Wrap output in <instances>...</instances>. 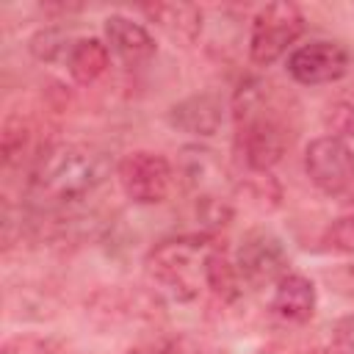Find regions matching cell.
Instances as JSON below:
<instances>
[{"label": "cell", "mask_w": 354, "mask_h": 354, "mask_svg": "<svg viewBox=\"0 0 354 354\" xmlns=\"http://www.w3.org/2000/svg\"><path fill=\"white\" fill-rule=\"evenodd\" d=\"M205 288H210V293L221 301H235L243 293V282L238 277L235 260H230L218 246L205 260Z\"/></svg>", "instance_id": "obj_16"}, {"label": "cell", "mask_w": 354, "mask_h": 354, "mask_svg": "<svg viewBox=\"0 0 354 354\" xmlns=\"http://www.w3.org/2000/svg\"><path fill=\"white\" fill-rule=\"evenodd\" d=\"M0 354H75L72 346L53 335H14L6 337Z\"/></svg>", "instance_id": "obj_19"}, {"label": "cell", "mask_w": 354, "mask_h": 354, "mask_svg": "<svg viewBox=\"0 0 354 354\" xmlns=\"http://www.w3.org/2000/svg\"><path fill=\"white\" fill-rule=\"evenodd\" d=\"M348 271H351V277H354V266H351V268H348Z\"/></svg>", "instance_id": "obj_26"}, {"label": "cell", "mask_w": 354, "mask_h": 354, "mask_svg": "<svg viewBox=\"0 0 354 354\" xmlns=\"http://www.w3.org/2000/svg\"><path fill=\"white\" fill-rule=\"evenodd\" d=\"M108 64H111V50L97 36L75 39V44L66 55V69L77 86H91L94 80H100L105 75Z\"/></svg>", "instance_id": "obj_15"}, {"label": "cell", "mask_w": 354, "mask_h": 354, "mask_svg": "<svg viewBox=\"0 0 354 354\" xmlns=\"http://www.w3.org/2000/svg\"><path fill=\"white\" fill-rule=\"evenodd\" d=\"M304 33V14L296 3H268L263 6L249 30V58L257 66H271L279 61L296 39Z\"/></svg>", "instance_id": "obj_6"}, {"label": "cell", "mask_w": 354, "mask_h": 354, "mask_svg": "<svg viewBox=\"0 0 354 354\" xmlns=\"http://www.w3.org/2000/svg\"><path fill=\"white\" fill-rule=\"evenodd\" d=\"M285 66H288V75L296 83H301V86H321V83L340 80L348 72V66H351V55L337 41L315 39L310 44H301V47L290 50Z\"/></svg>", "instance_id": "obj_9"}, {"label": "cell", "mask_w": 354, "mask_h": 354, "mask_svg": "<svg viewBox=\"0 0 354 354\" xmlns=\"http://www.w3.org/2000/svg\"><path fill=\"white\" fill-rule=\"evenodd\" d=\"M329 348H332V354H354V313H348L332 324Z\"/></svg>", "instance_id": "obj_23"}, {"label": "cell", "mask_w": 354, "mask_h": 354, "mask_svg": "<svg viewBox=\"0 0 354 354\" xmlns=\"http://www.w3.org/2000/svg\"><path fill=\"white\" fill-rule=\"evenodd\" d=\"M102 30H105L108 50H113L124 64H144V61H149L155 55L152 33L141 22H136V19L124 17V14H111L105 19Z\"/></svg>", "instance_id": "obj_11"}, {"label": "cell", "mask_w": 354, "mask_h": 354, "mask_svg": "<svg viewBox=\"0 0 354 354\" xmlns=\"http://www.w3.org/2000/svg\"><path fill=\"white\" fill-rule=\"evenodd\" d=\"M116 177L124 196L136 205H158L174 185V166L152 149H133L116 163Z\"/></svg>", "instance_id": "obj_7"}, {"label": "cell", "mask_w": 354, "mask_h": 354, "mask_svg": "<svg viewBox=\"0 0 354 354\" xmlns=\"http://www.w3.org/2000/svg\"><path fill=\"white\" fill-rule=\"evenodd\" d=\"M313 354H332V348L329 351H313Z\"/></svg>", "instance_id": "obj_25"}, {"label": "cell", "mask_w": 354, "mask_h": 354, "mask_svg": "<svg viewBox=\"0 0 354 354\" xmlns=\"http://www.w3.org/2000/svg\"><path fill=\"white\" fill-rule=\"evenodd\" d=\"M196 218L205 230H218V227L230 224L232 207L218 194H205V196H196Z\"/></svg>", "instance_id": "obj_20"}, {"label": "cell", "mask_w": 354, "mask_h": 354, "mask_svg": "<svg viewBox=\"0 0 354 354\" xmlns=\"http://www.w3.org/2000/svg\"><path fill=\"white\" fill-rule=\"evenodd\" d=\"M75 41H69V33L61 28V25H47V28H39L30 39H28V50L36 61L41 64H53V61H66L69 50H72Z\"/></svg>", "instance_id": "obj_18"}, {"label": "cell", "mask_w": 354, "mask_h": 354, "mask_svg": "<svg viewBox=\"0 0 354 354\" xmlns=\"http://www.w3.org/2000/svg\"><path fill=\"white\" fill-rule=\"evenodd\" d=\"M53 144L44 141L41 136V124L30 111H8L0 127V158L6 169L14 166H25V163H36Z\"/></svg>", "instance_id": "obj_10"}, {"label": "cell", "mask_w": 354, "mask_h": 354, "mask_svg": "<svg viewBox=\"0 0 354 354\" xmlns=\"http://www.w3.org/2000/svg\"><path fill=\"white\" fill-rule=\"evenodd\" d=\"M86 315L100 329H116L127 324L155 326L163 318V304L158 293L141 285H108L86 299Z\"/></svg>", "instance_id": "obj_4"}, {"label": "cell", "mask_w": 354, "mask_h": 354, "mask_svg": "<svg viewBox=\"0 0 354 354\" xmlns=\"http://www.w3.org/2000/svg\"><path fill=\"white\" fill-rule=\"evenodd\" d=\"M304 171L310 183L340 205H354V152L346 141L321 136L304 149Z\"/></svg>", "instance_id": "obj_5"}, {"label": "cell", "mask_w": 354, "mask_h": 354, "mask_svg": "<svg viewBox=\"0 0 354 354\" xmlns=\"http://www.w3.org/2000/svg\"><path fill=\"white\" fill-rule=\"evenodd\" d=\"M141 14L155 22L171 41L177 44H194L202 33V8L194 3H149L141 6Z\"/></svg>", "instance_id": "obj_13"}, {"label": "cell", "mask_w": 354, "mask_h": 354, "mask_svg": "<svg viewBox=\"0 0 354 354\" xmlns=\"http://www.w3.org/2000/svg\"><path fill=\"white\" fill-rule=\"evenodd\" d=\"M324 124L329 130L332 138H354V102L348 100H335L326 105V113H324Z\"/></svg>", "instance_id": "obj_21"}, {"label": "cell", "mask_w": 354, "mask_h": 354, "mask_svg": "<svg viewBox=\"0 0 354 354\" xmlns=\"http://www.w3.org/2000/svg\"><path fill=\"white\" fill-rule=\"evenodd\" d=\"M315 285L304 274H285L271 293V313L288 324H307L315 313Z\"/></svg>", "instance_id": "obj_14"}, {"label": "cell", "mask_w": 354, "mask_h": 354, "mask_svg": "<svg viewBox=\"0 0 354 354\" xmlns=\"http://www.w3.org/2000/svg\"><path fill=\"white\" fill-rule=\"evenodd\" d=\"M111 155L94 144H53L28 174L25 196L39 207L86 199L111 174Z\"/></svg>", "instance_id": "obj_2"}, {"label": "cell", "mask_w": 354, "mask_h": 354, "mask_svg": "<svg viewBox=\"0 0 354 354\" xmlns=\"http://www.w3.org/2000/svg\"><path fill=\"white\" fill-rule=\"evenodd\" d=\"M169 124L188 133V136H199V138H210L218 127H221V102L218 97L202 91V94H191L180 102H174L166 113Z\"/></svg>", "instance_id": "obj_12"}, {"label": "cell", "mask_w": 354, "mask_h": 354, "mask_svg": "<svg viewBox=\"0 0 354 354\" xmlns=\"http://www.w3.org/2000/svg\"><path fill=\"white\" fill-rule=\"evenodd\" d=\"M127 354H180V346L174 340H144V343H136L127 348Z\"/></svg>", "instance_id": "obj_24"}, {"label": "cell", "mask_w": 354, "mask_h": 354, "mask_svg": "<svg viewBox=\"0 0 354 354\" xmlns=\"http://www.w3.org/2000/svg\"><path fill=\"white\" fill-rule=\"evenodd\" d=\"M324 243L335 252H343V254H354V213L351 216H340L335 218L326 232H324Z\"/></svg>", "instance_id": "obj_22"}, {"label": "cell", "mask_w": 354, "mask_h": 354, "mask_svg": "<svg viewBox=\"0 0 354 354\" xmlns=\"http://www.w3.org/2000/svg\"><path fill=\"white\" fill-rule=\"evenodd\" d=\"M290 111L277 86L263 77H246L232 97L235 149L249 171H268L290 147Z\"/></svg>", "instance_id": "obj_1"}, {"label": "cell", "mask_w": 354, "mask_h": 354, "mask_svg": "<svg viewBox=\"0 0 354 354\" xmlns=\"http://www.w3.org/2000/svg\"><path fill=\"white\" fill-rule=\"evenodd\" d=\"M216 249L213 235H180L155 243L147 257L144 268L152 285L169 293L177 301H191L199 293V279L205 282V260Z\"/></svg>", "instance_id": "obj_3"}, {"label": "cell", "mask_w": 354, "mask_h": 354, "mask_svg": "<svg viewBox=\"0 0 354 354\" xmlns=\"http://www.w3.org/2000/svg\"><path fill=\"white\" fill-rule=\"evenodd\" d=\"M288 266L290 260H288L282 241L271 235L268 230H252L235 252L238 277L243 285H252V288L277 285L285 274H290Z\"/></svg>", "instance_id": "obj_8"}, {"label": "cell", "mask_w": 354, "mask_h": 354, "mask_svg": "<svg viewBox=\"0 0 354 354\" xmlns=\"http://www.w3.org/2000/svg\"><path fill=\"white\" fill-rule=\"evenodd\" d=\"M177 171H180V177L185 180L188 188H199V196L213 194L210 185H216V183H218L216 177H221L218 160H216L213 152L205 149V147H185Z\"/></svg>", "instance_id": "obj_17"}]
</instances>
